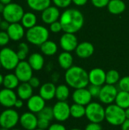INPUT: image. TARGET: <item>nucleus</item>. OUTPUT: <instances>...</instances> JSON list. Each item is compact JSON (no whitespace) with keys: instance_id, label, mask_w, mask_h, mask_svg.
Returning a JSON list of instances; mask_svg holds the SVG:
<instances>
[{"instance_id":"obj_59","label":"nucleus","mask_w":129,"mask_h":130,"mask_svg":"<svg viewBox=\"0 0 129 130\" xmlns=\"http://www.w3.org/2000/svg\"><path fill=\"white\" fill-rule=\"evenodd\" d=\"M1 21H2V18H1V16H0V23H1Z\"/></svg>"},{"instance_id":"obj_5","label":"nucleus","mask_w":129,"mask_h":130,"mask_svg":"<svg viewBox=\"0 0 129 130\" xmlns=\"http://www.w3.org/2000/svg\"><path fill=\"white\" fill-rule=\"evenodd\" d=\"M0 62L5 70H14L20 62L17 52L9 47H4L0 50Z\"/></svg>"},{"instance_id":"obj_21","label":"nucleus","mask_w":129,"mask_h":130,"mask_svg":"<svg viewBox=\"0 0 129 130\" xmlns=\"http://www.w3.org/2000/svg\"><path fill=\"white\" fill-rule=\"evenodd\" d=\"M56 86L53 82H46L42 85L39 90V94L46 101H51L56 98Z\"/></svg>"},{"instance_id":"obj_41","label":"nucleus","mask_w":129,"mask_h":130,"mask_svg":"<svg viewBox=\"0 0 129 130\" xmlns=\"http://www.w3.org/2000/svg\"><path fill=\"white\" fill-rule=\"evenodd\" d=\"M50 126V121L43 118L38 117V123H37V128L41 129L47 130Z\"/></svg>"},{"instance_id":"obj_30","label":"nucleus","mask_w":129,"mask_h":130,"mask_svg":"<svg viewBox=\"0 0 129 130\" xmlns=\"http://www.w3.org/2000/svg\"><path fill=\"white\" fill-rule=\"evenodd\" d=\"M21 22L24 28L30 29L36 25L37 18L33 12H24Z\"/></svg>"},{"instance_id":"obj_9","label":"nucleus","mask_w":129,"mask_h":130,"mask_svg":"<svg viewBox=\"0 0 129 130\" xmlns=\"http://www.w3.org/2000/svg\"><path fill=\"white\" fill-rule=\"evenodd\" d=\"M54 119L58 122L62 123L71 117L70 105L67 101H57L52 107Z\"/></svg>"},{"instance_id":"obj_2","label":"nucleus","mask_w":129,"mask_h":130,"mask_svg":"<svg viewBox=\"0 0 129 130\" xmlns=\"http://www.w3.org/2000/svg\"><path fill=\"white\" fill-rule=\"evenodd\" d=\"M65 81L66 85L74 89L86 88L90 83L88 72L78 66H73L65 71Z\"/></svg>"},{"instance_id":"obj_58","label":"nucleus","mask_w":129,"mask_h":130,"mask_svg":"<svg viewBox=\"0 0 129 130\" xmlns=\"http://www.w3.org/2000/svg\"><path fill=\"white\" fill-rule=\"evenodd\" d=\"M1 68H2V64H1V62H0V69H1Z\"/></svg>"},{"instance_id":"obj_38","label":"nucleus","mask_w":129,"mask_h":130,"mask_svg":"<svg viewBox=\"0 0 129 130\" xmlns=\"http://www.w3.org/2000/svg\"><path fill=\"white\" fill-rule=\"evenodd\" d=\"M52 1L54 3L55 6L61 8H68L72 2V0H52Z\"/></svg>"},{"instance_id":"obj_46","label":"nucleus","mask_w":129,"mask_h":130,"mask_svg":"<svg viewBox=\"0 0 129 130\" xmlns=\"http://www.w3.org/2000/svg\"><path fill=\"white\" fill-rule=\"evenodd\" d=\"M10 26V23L8 21H7L6 20H2L1 23H0V29L3 31H7V30L8 29Z\"/></svg>"},{"instance_id":"obj_44","label":"nucleus","mask_w":129,"mask_h":130,"mask_svg":"<svg viewBox=\"0 0 129 130\" xmlns=\"http://www.w3.org/2000/svg\"><path fill=\"white\" fill-rule=\"evenodd\" d=\"M28 83L31 85L33 88H37L40 86V81L37 77L33 76L28 82Z\"/></svg>"},{"instance_id":"obj_28","label":"nucleus","mask_w":129,"mask_h":130,"mask_svg":"<svg viewBox=\"0 0 129 130\" xmlns=\"http://www.w3.org/2000/svg\"><path fill=\"white\" fill-rule=\"evenodd\" d=\"M27 3L32 10L42 12L51 5V0H27Z\"/></svg>"},{"instance_id":"obj_17","label":"nucleus","mask_w":129,"mask_h":130,"mask_svg":"<svg viewBox=\"0 0 129 130\" xmlns=\"http://www.w3.org/2000/svg\"><path fill=\"white\" fill-rule=\"evenodd\" d=\"M61 16L60 11L56 6H49L44 9L41 13L42 21L47 24H51L52 23L59 21Z\"/></svg>"},{"instance_id":"obj_24","label":"nucleus","mask_w":129,"mask_h":130,"mask_svg":"<svg viewBox=\"0 0 129 130\" xmlns=\"http://www.w3.org/2000/svg\"><path fill=\"white\" fill-rule=\"evenodd\" d=\"M73 62L74 59L70 52L64 51L58 56V63L59 66L65 70H67L73 66Z\"/></svg>"},{"instance_id":"obj_20","label":"nucleus","mask_w":129,"mask_h":130,"mask_svg":"<svg viewBox=\"0 0 129 130\" xmlns=\"http://www.w3.org/2000/svg\"><path fill=\"white\" fill-rule=\"evenodd\" d=\"M6 32L8 33L10 39L13 41L21 40L26 34L24 31V27L21 24H19V22L10 24V26Z\"/></svg>"},{"instance_id":"obj_4","label":"nucleus","mask_w":129,"mask_h":130,"mask_svg":"<svg viewBox=\"0 0 129 130\" xmlns=\"http://www.w3.org/2000/svg\"><path fill=\"white\" fill-rule=\"evenodd\" d=\"M105 120L112 126H121L126 120L125 110L116 104H109L105 108Z\"/></svg>"},{"instance_id":"obj_35","label":"nucleus","mask_w":129,"mask_h":130,"mask_svg":"<svg viewBox=\"0 0 129 130\" xmlns=\"http://www.w3.org/2000/svg\"><path fill=\"white\" fill-rule=\"evenodd\" d=\"M37 117L39 118H43V119H46V120L51 121L52 120L54 119L52 107L46 106L39 113H37Z\"/></svg>"},{"instance_id":"obj_37","label":"nucleus","mask_w":129,"mask_h":130,"mask_svg":"<svg viewBox=\"0 0 129 130\" xmlns=\"http://www.w3.org/2000/svg\"><path fill=\"white\" fill-rule=\"evenodd\" d=\"M101 87L102 86H98V85H90L88 87V90L92 95L93 98H99L100 91H101Z\"/></svg>"},{"instance_id":"obj_29","label":"nucleus","mask_w":129,"mask_h":130,"mask_svg":"<svg viewBox=\"0 0 129 130\" xmlns=\"http://www.w3.org/2000/svg\"><path fill=\"white\" fill-rule=\"evenodd\" d=\"M70 96V89L68 85L61 84L56 86V98L58 101H66Z\"/></svg>"},{"instance_id":"obj_8","label":"nucleus","mask_w":129,"mask_h":130,"mask_svg":"<svg viewBox=\"0 0 129 130\" xmlns=\"http://www.w3.org/2000/svg\"><path fill=\"white\" fill-rule=\"evenodd\" d=\"M20 116L16 110L6 108L0 113V127L8 129H14L19 123Z\"/></svg>"},{"instance_id":"obj_12","label":"nucleus","mask_w":129,"mask_h":130,"mask_svg":"<svg viewBox=\"0 0 129 130\" xmlns=\"http://www.w3.org/2000/svg\"><path fill=\"white\" fill-rule=\"evenodd\" d=\"M59 44L64 51L71 53L75 51L78 45V40L75 34L65 32L59 40Z\"/></svg>"},{"instance_id":"obj_18","label":"nucleus","mask_w":129,"mask_h":130,"mask_svg":"<svg viewBox=\"0 0 129 130\" xmlns=\"http://www.w3.org/2000/svg\"><path fill=\"white\" fill-rule=\"evenodd\" d=\"M106 72L100 68H94L88 72L89 82L90 85L103 86L106 84Z\"/></svg>"},{"instance_id":"obj_10","label":"nucleus","mask_w":129,"mask_h":130,"mask_svg":"<svg viewBox=\"0 0 129 130\" xmlns=\"http://www.w3.org/2000/svg\"><path fill=\"white\" fill-rule=\"evenodd\" d=\"M118 92L119 91L115 85L105 84L101 87V91L98 98L101 103L109 105L115 103Z\"/></svg>"},{"instance_id":"obj_7","label":"nucleus","mask_w":129,"mask_h":130,"mask_svg":"<svg viewBox=\"0 0 129 130\" xmlns=\"http://www.w3.org/2000/svg\"><path fill=\"white\" fill-rule=\"evenodd\" d=\"M85 117L91 123H100L105 120V108L98 102H90L86 106Z\"/></svg>"},{"instance_id":"obj_15","label":"nucleus","mask_w":129,"mask_h":130,"mask_svg":"<svg viewBox=\"0 0 129 130\" xmlns=\"http://www.w3.org/2000/svg\"><path fill=\"white\" fill-rule=\"evenodd\" d=\"M72 100L74 103L78 104L83 106H87L89 104L90 102H92V95L90 94V91L88 89L86 88H78V89H75L71 94Z\"/></svg>"},{"instance_id":"obj_16","label":"nucleus","mask_w":129,"mask_h":130,"mask_svg":"<svg viewBox=\"0 0 129 130\" xmlns=\"http://www.w3.org/2000/svg\"><path fill=\"white\" fill-rule=\"evenodd\" d=\"M46 107V101L40 94H33L27 101V107L33 113H39Z\"/></svg>"},{"instance_id":"obj_14","label":"nucleus","mask_w":129,"mask_h":130,"mask_svg":"<svg viewBox=\"0 0 129 130\" xmlns=\"http://www.w3.org/2000/svg\"><path fill=\"white\" fill-rule=\"evenodd\" d=\"M17 93L14 90L4 88L0 90V105L5 108H12L17 99Z\"/></svg>"},{"instance_id":"obj_33","label":"nucleus","mask_w":129,"mask_h":130,"mask_svg":"<svg viewBox=\"0 0 129 130\" xmlns=\"http://www.w3.org/2000/svg\"><path fill=\"white\" fill-rule=\"evenodd\" d=\"M120 80V75L118 71L115 69L109 70L106 75V84L115 85L118 84Z\"/></svg>"},{"instance_id":"obj_39","label":"nucleus","mask_w":129,"mask_h":130,"mask_svg":"<svg viewBox=\"0 0 129 130\" xmlns=\"http://www.w3.org/2000/svg\"><path fill=\"white\" fill-rule=\"evenodd\" d=\"M49 30L51 32H52L54 34L61 32L62 30V24H61V22L59 21V20L49 24Z\"/></svg>"},{"instance_id":"obj_22","label":"nucleus","mask_w":129,"mask_h":130,"mask_svg":"<svg viewBox=\"0 0 129 130\" xmlns=\"http://www.w3.org/2000/svg\"><path fill=\"white\" fill-rule=\"evenodd\" d=\"M16 93L18 98L23 101H27L33 95V88L28 82H21L17 88Z\"/></svg>"},{"instance_id":"obj_1","label":"nucleus","mask_w":129,"mask_h":130,"mask_svg":"<svg viewBox=\"0 0 129 130\" xmlns=\"http://www.w3.org/2000/svg\"><path fill=\"white\" fill-rule=\"evenodd\" d=\"M59 21L64 32L75 34L82 28L84 23V18L79 10L68 8L61 14Z\"/></svg>"},{"instance_id":"obj_26","label":"nucleus","mask_w":129,"mask_h":130,"mask_svg":"<svg viewBox=\"0 0 129 130\" xmlns=\"http://www.w3.org/2000/svg\"><path fill=\"white\" fill-rule=\"evenodd\" d=\"M20 81L16 76L14 73H8L4 76V81H3V86L5 88L14 90L17 89L18 85H20Z\"/></svg>"},{"instance_id":"obj_11","label":"nucleus","mask_w":129,"mask_h":130,"mask_svg":"<svg viewBox=\"0 0 129 130\" xmlns=\"http://www.w3.org/2000/svg\"><path fill=\"white\" fill-rule=\"evenodd\" d=\"M33 69L27 61H20L14 69V74L21 82H28L33 77Z\"/></svg>"},{"instance_id":"obj_45","label":"nucleus","mask_w":129,"mask_h":130,"mask_svg":"<svg viewBox=\"0 0 129 130\" xmlns=\"http://www.w3.org/2000/svg\"><path fill=\"white\" fill-rule=\"evenodd\" d=\"M47 130H67V129L62 123H56L51 124L49 126V129Z\"/></svg>"},{"instance_id":"obj_34","label":"nucleus","mask_w":129,"mask_h":130,"mask_svg":"<svg viewBox=\"0 0 129 130\" xmlns=\"http://www.w3.org/2000/svg\"><path fill=\"white\" fill-rule=\"evenodd\" d=\"M17 54L20 59V61L25 60V59L27 56V54L29 53V46L26 43H20L17 46Z\"/></svg>"},{"instance_id":"obj_57","label":"nucleus","mask_w":129,"mask_h":130,"mask_svg":"<svg viewBox=\"0 0 129 130\" xmlns=\"http://www.w3.org/2000/svg\"><path fill=\"white\" fill-rule=\"evenodd\" d=\"M34 130H45V129H39V128H36V129H34Z\"/></svg>"},{"instance_id":"obj_19","label":"nucleus","mask_w":129,"mask_h":130,"mask_svg":"<svg viewBox=\"0 0 129 130\" xmlns=\"http://www.w3.org/2000/svg\"><path fill=\"white\" fill-rule=\"evenodd\" d=\"M94 53V45L87 41H84L78 43L75 53L81 59H87L90 57Z\"/></svg>"},{"instance_id":"obj_31","label":"nucleus","mask_w":129,"mask_h":130,"mask_svg":"<svg viewBox=\"0 0 129 130\" xmlns=\"http://www.w3.org/2000/svg\"><path fill=\"white\" fill-rule=\"evenodd\" d=\"M115 104L121 108L125 110L129 107V92L119 91L116 96Z\"/></svg>"},{"instance_id":"obj_43","label":"nucleus","mask_w":129,"mask_h":130,"mask_svg":"<svg viewBox=\"0 0 129 130\" xmlns=\"http://www.w3.org/2000/svg\"><path fill=\"white\" fill-rule=\"evenodd\" d=\"M84 130H103V128L100 123L90 122V123L86 126Z\"/></svg>"},{"instance_id":"obj_40","label":"nucleus","mask_w":129,"mask_h":130,"mask_svg":"<svg viewBox=\"0 0 129 130\" xmlns=\"http://www.w3.org/2000/svg\"><path fill=\"white\" fill-rule=\"evenodd\" d=\"M10 40L11 39L6 31H0V46H6L9 43Z\"/></svg>"},{"instance_id":"obj_27","label":"nucleus","mask_w":129,"mask_h":130,"mask_svg":"<svg viewBox=\"0 0 129 130\" xmlns=\"http://www.w3.org/2000/svg\"><path fill=\"white\" fill-rule=\"evenodd\" d=\"M40 50L43 55L52 56L58 52V46L54 41L48 40L40 46Z\"/></svg>"},{"instance_id":"obj_56","label":"nucleus","mask_w":129,"mask_h":130,"mask_svg":"<svg viewBox=\"0 0 129 130\" xmlns=\"http://www.w3.org/2000/svg\"><path fill=\"white\" fill-rule=\"evenodd\" d=\"M11 130H21V129H14H14H11Z\"/></svg>"},{"instance_id":"obj_51","label":"nucleus","mask_w":129,"mask_h":130,"mask_svg":"<svg viewBox=\"0 0 129 130\" xmlns=\"http://www.w3.org/2000/svg\"><path fill=\"white\" fill-rule=\"evenodd\" d=\"M0 2H2V3H3L4 5H8V4H9V3H11V0H0Z\"/></svg>"},{"instance_id":"obj_25","label":"nucleus","mask_w":129,"mask_h":130,"mask_svg":"<svg viewBox=\"0 0 129 130\" xmlns=\"http://www.w3.org/2000/svg\"><path fill=\"white\" fill-rule=\"evenodd\" d=\"M107 8L111 14L118 15L122 14L125 11L126 5L122 0H110L107 5Z\"/></svg>"},{"instance_id":"obj_49","label":"nucleus","mask_w":129,"mask_h":130,"mask_svg":"<svg viewBox=\"0 0 129 130\" xmlns=\"http://www.w3.org/2000/svg\"><path fill=\"white\" fill-rule=\"evenodd\" d=\"M122 130H129V120L126 119L124 123L121 125Z\"/></svg>"},{"instance_id":"obj_23","label":"nucleus","mask_w":129,"mask_h":130,"mask_svg":"<svg viewBox=\"0 0 129 130\" xmlns=\"http://www.w3.org/2000/svg\"><path fill=\"white\" fill-rule=\"evenodd\" d=\"M27 62L33 71H40L44 66L45 59L42 54L39 53H33L29 56Z\"/></svg>"},{"instance_id":"obj_55","label":"nucleus","mask_w":129,"mask_h":130,"mask_svg":"<svg viewBox=\"0 0 129 130\" xmlns=\"http://www.w3.org/2000/svg\"><path fill=\"white\" fill-rule=\"evenodd\" d=\"M70 130H82V129H78V128H74V129H70Z\"/></svg>"},{"instance_id":"obj_47","label":"nucleus","mask_w":129,"mask_h":130,"mask_svg":"<svg viewBox=\"0 0 129 130\" xmlns=\"http://www.w3.org/2000/svg\"><path fill=\"white\" fill-rule=\"evenodd\" d=\"M88 0H72V2L77 6H83L87 3Z\"/></svg>"},{"instance_id":"obj_13","label":"nucleus","mask_w":129,"mask_h":130,"mask_svg":"<svg viewBox=\"0 0 129 130\" xmlns=\"http://www.w3.org/2000/svg\"><path fill=\"white\" fill-rule=\"evenodd\" d=\"M38 117L30 111L24 112L20 116L19 123L25 130H34L37 128Z\"/></svg>"},{"instance_id":"obj_32","label":"nucleus","mask_w":129,"mask_h":130,"mask_svg":"<svg viewBox=\"0 0 129 130\" xmlns=\"http://www.w3.org/2000/svg\"><path fill=\"white\" fill-rule=\"evenodd\" d=\"M70 113L71 117L75 119H81L85 116L86 113V107L74 103L70 106Z\"/></svg>"},{"instance_id":"obj_48","label":"nucleus","mask_w":129,"mask_h":130,"mask_svg":"<svg viewBox=\"0 0 129 130\" xmlns=\"http://www.w3.org/2000/svg\"><path fill=\"white\" fill-rule=\"evenodd\" d=\"M23 106H24V101L21 100V99H20V98H17V101H16V102H15V104H14V107H15L16 109H20Z\"/></svg>"},{"instance_id":"obj_53","label":"nucleus","mask_w":129,"mask_h":130,"mask_svg":"<svg viewBox=\"0 0 129 130\" xmlns=\"http://www.w3.org/2000/svg\"><path fill=\"white\" fill-rule=\"evenodd\" d=\"M3 81H4V76L0 73V86L3 85Z\"/></svg>"},{"instance_id":"obj_52","label":"nucleus","mask_w":129,"mask_h":130,"mask_svg":"<svg viewBox=\"0 0 129 130\" xmlns=\"http://www.w3.org/2000/svg\"><path fill=\"white\" fill-rule=\"evenodd\" d=\"M125 117H126V119H128L129 120V107L125 110Z\"/></svg>"},{"instance_id":"obj_54","label":"nucleus","mask_w":129,"mask_h":130,"mask_svg":"<svg viewBox=\"0 0 129 130\" xmlns=\"http://www.w3.org/2000/svg\"><path fill=\"white\" fill-rule=\"evenodd\" d=\"M0 130H11V129H6V128H2V127H0Z\"/></svg>"},{"instance_id":"obj_6","label":"nucleus","mask_w":129,"mask_h":130,"mask_svg":"<svg viewBox=\"0 0 129 130\" xmlns=\"http://www.w3.org/2000/svg\"><path fill=\"white\" fill-rule=\"evenodd\" d=\"M24 14V11L21 5L17 3L11 2L5 5L2 16L5 20L8 21L10 24H12L21 21Z\"/></svg>"},{"instance_id":"obj_50","label":"nucleus","mask_w":129,"mask_h":130,"mask_svg":"<svg viewBox=\"0 0 129 130\" xmlns=\"http://www.w3.org/2000/svg\"><path fill=\"white\" fill-rule=\"evenodd\" d=\"M5 5H4L3 3L0 2V14H2L3 13L4 9H5Z\"/></svg>"},{"instance_id":"obj_36","label":"nucleus","mask_w":129,"mask_h":130,"mask_svg":"<svg viewBox=\"0 0 129 130\" xmlns=\"http://www.w3.org/2000/svg\"><path fill=\"white\" fill-rule=\"evenodd\" d=\"M118 86L120 91L129 92V75L124 76L120 78L118 83Z\"/></svg>"},{"instance_id":"obj_42","label":"nucleus","mask_w":129,"mask_h":130,"mask_svg":"<svg viewBox=\"0 0 129 130\" xmlns=\"http://www.w3.org/2000/svg\"><path fill=\"white\" fill-rule=\"evenodd\" d=\"M110 0H91V3L93 5L98 8H103L104 7H107Z\"/></svg>"},{"instance_id":"obj_3","label":"nucleus","mask_w":129,"mask_h":130,"mask_svg":"<svg viewBox=\"0 0 129 130\" xmlns=\"http://www.w3.org/2000/svg\"><path fill=\"white\" fill-rule=\"evenodd\" d=\"M27 40L35 46H41L43 43L49 40V31L43 25H35L34 27L27 29L26 34Z\"/></svg>"}]
</instances>
